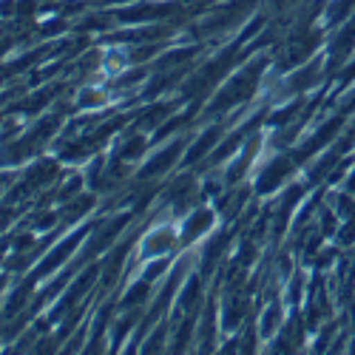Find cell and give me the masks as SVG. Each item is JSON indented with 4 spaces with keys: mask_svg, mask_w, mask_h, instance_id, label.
<instances>
[{
    "mask_svg": "<svg viewBox=\"0 0 355 355\" xmlns=\"http://www.w3.org/2000/svg\"><path fill=\"white\" fill-rule=\"evenodd\" d=\"M336 128H338V123H330L327 128H321V131H318V134L310 139V145L304 148V154H310V151H315V148H321V142H327V139L336 134Z\"/></svg>",
    "mask_w": 355,
    "mask_h": 355,
    "instance_id": "cell-1",
    "label": "cell"
},
{
    "mask_svg": "<svg viewBox=\"0 0 355 355\" xmlns=\"http://www.w3.org/2000/svg\"><path fill=\"white\" fill-rule=\"evenodd\" d=\"M214 139H216V131H211V134H205V137H202V142L196 145V151L191 154V159L202 157V154H205V151H208V148H211V142H214Z\"/></svg>",
    "mask_w": 355,
    "mask_h": 355,
    "instance_id": "cell-2",
    "label": "cell"
},
{
    "mask_svg": "<svg viewBox=\"0 0 355 355\" xmlns=\"http://www.w3.org/2000/svg\"><path fill=\"white\" fill-rule=\"evenodd\" d=\"M349 6H352V0H341V3H336V6H333V12H330V23L341 20V17L349 12Z\"/></svg>",
    "mask_w": 355,
    "mask_h": 355,
    "instance_id": "cell-3",
    "label": "cell"
},
{
    "mask_svg": "<svg viewBox=\"0 0 355 355\" xmlns=\"http://www.w3.org/2000/svg\"><path fill=\"white\" fill-rule=\"evenodd\" d=\"M208 222H211V216H208V214H202V216H196V219H193V222L188 225V233H199V230H202L205 225H208Z\"/></svg>",
    "mask_w": 355,
    "mask_h": 355,
    "instance_id": "cell-4",
    "label": "cell"
},
{
    "mask_svg": "<svg viewBox=\"0 0 355 355\" xmlns=\"http://www.w3.org/2000/svg\"><path fill=\"white\" fill-rule=\"evenodd\" d=\"M352 239H355V225H347L341 233V242H352Z\"/></svg>",
    "mask_w": 355,
    "mask_h": 355,
    "instance_id": "cell-5",
    "label": "cell"
},
{
    "mask_svg": "<svg viewBox=\"0 0 355 355\" xmlns=\"http://www.w3.org/2000/svg\"><path fill=\"white\" fill-rule=\"evenodd\" d=\"M349 191H355V176H349Z\"/></svg>",
    "mask_w": 355,
    "mask_h": 355,
    "instance_id": "cell-6",
    "label": "cell"
},
{
    "mask_svg": "<svg viewBox=\"0 0 355 355\" xmlns=\"http://www.w3.org/2000/svg\"><path fill=\"white\" fill-rule=\"evenodd\" d=\"M347 108H355V100H352V103H349V105H347Z\"/></svg>",
    "mask_w": 355,
    "mask_h": 355,
    "instance_id": "cell-7",
    "label": "cell"
}]
</instances>
